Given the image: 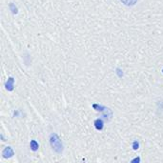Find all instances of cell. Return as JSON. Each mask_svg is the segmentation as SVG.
Returning a JSON list of instances; mask_svg holds the SVG:
<instances>
[{
	"instance_id": "7",
	"label": "cell",
	"mask_w": 163,
	"mask_h": 163,
	"mask_svg": "<svg viewBox=\"0 0 163 163\" xmlns=\"http://www.w3.org/2000/svg\"><path fill=\"white\" fill-rule=\"evenodd\" d=\"M138 147H139V144H138V142H137L136 140L134 141V143H133V149H134V150H137Z\"/></svg>"
},
{
	"instance_id": "10",
	"label": "cell",
	"mask_w": 163,
	"mask_h": 163,
	"mask_svg": "<svg viewBox=\"0 0 163 163\" xmlns=\"http://www.w3.org/2000/svg\"><path fill=\"white\" fill-rule=\"evenodd\" d=\"M162 72H163V71H162Z\"/></svg>"
},
{
	"instance_id": "1",
	"label": "cell",
	"mask_w": 163,
	"mask_h": 163,
	"mask_svg": "<svg viewBox=\"0 0 163 163\" xmlns=\"http://www.w3.org/2000/svg\"><path fill=\"white\" fill-rule=\"evenodd\" d=\"M50 143L52 145L53 149L56 151V153H61L63 151V145L60 140V138L56 134H52L50 136Z\"/></svg>"
},
{
	"instance_id": "9",
	"label": "cell",
	"mask_w": 163,
	"mask_h": 163,
	"mask_svg": "<svg viewBox=\"0 0 163 163\" xmlns=\"http://www.w3.org/2000/svg\"><path fill=\"white\" fill-rule=\"evenodd\" d=\"M93 107H94V109H97V110H96V111H102L101 109H104V107L98 106V105H96V104H94V105H93Z\"/></svg>"
},
{
	"instance_id": "3",
	"label": "cell",
	"mask_w": 163,
	"mask_h": 163,
	"mask_svg": "<svg viewBox=\"0 0 163 163\" xmlns=\"http://www.w3.org/2000/svg\"><path fill=\"white\" fill-rule=\"evenodd\" d=\"M14 79L13 77H10L7 83H6V89H7L8 91H10V92H11V91L14 90Z\"/></svg>"
},
{
	"instance_id": "6",
	"label": "cell",
	"mask_w": 163,
	"mask_h": 163,
	"mask_svg": "<svg viewBox=\"0 0 163 163\" xmlns=\"http://www.w3.org/2000/svg\"><path fill=\"white\" fill-rule=\"evenodd\" d=\"M31 149L33 151H36L38 149V143L36 142L35 140H32L31 141Z\"/></svg>"
},
{
	"instance_id": "8",
	"label": "cell",
	"mask_w": 163,
	"mask_h": 163,
	"mask_svg": "<svg viewBox=\"0 0 163 163\" xmlns=\"http://www.w3.org/2000/svg\"><path fill=\"white\" fill-rule=\"evenodd\" d=\"M130 163H140V158H139V156H137V158L133 159Z\"/></svg>"
},
{
	"instance_id": "4",
	"label": "cell",
	"mask_w": 163,
	"mask_h": 163,
	"mask_svg": "<svg viewBox=\"0 0 163 163\" xmlns=\"http://www.w3.org/2000/svg\"><path fill=\"white\" fill-rule=\"evenodd\" d=\"M94 126H95V129L96 130H102L103 129V121H102V119H96L95 121H94Z\"/></svg>"
},
{
	"instance_id": "5",
	"label": "cell",
	"mask_w": 163,
	"mask_h": 163,
	"mask_svg": "<svg viewBox=\"0 0 163 163\" xmlns=\"http://www.w3.org/2000/svg\"><path fill=\"white\" fill-rule=\"evenodd\" d=\"M120 2L123 3L126 6H128V7H132V6L136 4L137 0H120Z\"/></svg>"
},
{
	"instance_id": "2",
	"label": "cell",
	"mask_w": 163,
	"mask_h": 163,
	"mask_svg": "<svg viewBox=\"0 0 163 163\" xmlns=\"http://www.w3.org/2000/svg\"><path fill=\"white\" fill-rule=\"evenodd\" d=\"M14 155V153L13 149H11V147H6L4 149V151H3V156L5 158H10Z\"/></svg>"
}]
</instances>
